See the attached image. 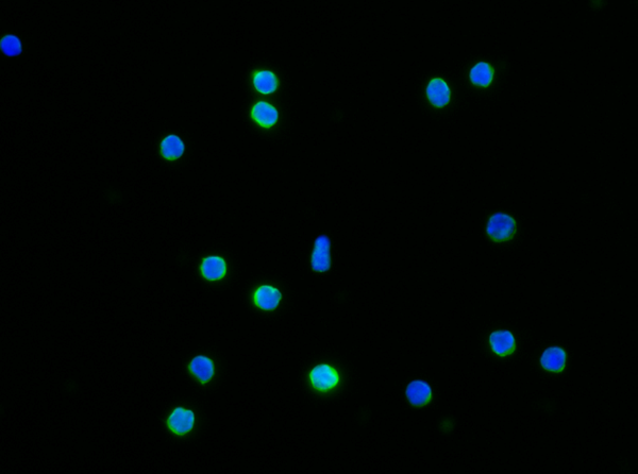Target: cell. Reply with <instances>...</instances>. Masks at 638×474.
<instances>
[{"label": "cell", "mask_w": 638, "mask_h": 474, "mask_svg": "<svg viewBox=\"0 0 638 474\" xmlns=\"http://www.w3.org/2000/svg\"><path fill=\"white\" fill-rule=\"evenodd\" d=\"M0 49L6 56H18L23 52L22 41L18 35L8 33L0 40Z\"/></svg>", "instance_id": "2e32d148"}, {"label": "cell", "mask_w": 638, "mask_h": 474, "mask_svg": "<svg viewBox=\"0 0 638 474\" xmlns=\"http://www.w3.org/2000/svg\"><path fill=\"white\" fill-rule=\"evenodd\" d=\"M495 75L496 69L493 64L487 61H479L469 71L468 79L475 88L487 90L493 84Z\"/></svg>", "instance_id": "30bf717a"}, {"label": "cell", "mask_w": 638, "mask_h": 474, "mask_svg": "<svg viewBox=\"0 0 638 474\" xmlns=\"http://www.w3.org/2000/svg\"><path fill=\"white\" fill-rule=\"evenodd\" d=\"M424 96L431 107L436 109H445L451 102L452 90L445 78L435 76L427 83Z\"/></svg>", "instance_id": "277c9868"}, {"label": "cell", "mask_w": 638, "mask_h": 474, "mask_svg": "<svg viewBox=\"0 0 638 474\" xmlns=\"http://www.w3.org/2000/svg\"><path fill=\"white\" fill-rule=\"evenodd\" d=\"M249 84L251 90L259 96L270 97L279 92L282 82L276 69L268 66H257L250 71Z\"/></svg>", "instance_id": "7a4b0ae2"}, {"label": "cell", "mask_w": 638, "mask_h": 474, "mask_svg": "<svg viewBox=\"0 0 638 474\" xmlns=\"http://www.w3.org/2000/svg\"><path fill=\"white\" fill-rule=\"evenodd\" d=\"M189 372L192 376L197 379L198 382L202 384H207L212 380L215 374V366L212 360L209 357L199 355L193 359L190 363Z\"/></svg>", "instance_id": "5bb4252c"}, {"label": "cell", "mask_w": 638, "mask_h": 474, "mask_svg": "<svg viewBox=\"0 0 638 474\" xmlns=\"http://www.w3.org/2000/svg\"><path fill=\"white\" fill-rule=\"evenodd\" d=\"M312 269L317 273H326L331 267V241L327 235H320L315 239L314 248L311 256Z\"/></svg>", "instance_id": "ba28073f"}, {"label": "cell", "mask_w": 638, "mask_h": 474, "mask_svg": "<svg viewBox=\"0 0 638 474\" xmlns=\"http://www.w3.org/2000/svg\"><path fill=\"white\" fill-rule=\"evenodd\" d=\"M281 299H282V294L280 290L270 285L260 286L253 294V302H255V307L263 311L276 309Z\"/></svg>", "instance_id": "7c38bea8"}, {"label": "cell", "mask_w": 638, "mask_h": 474, "mask_svg": "<svg viewBox=\"0 0 638 474\" xmlns=\"http://www.w3.org/2000/svg\"><path fill=\"white\" fill-rule=\"evenodd\" d=\"M405 396L414 408H424L432 401V387L426 381H412L405 389Z\"/></svg>", "instance_id": "8fae6325"}, {"label": "cell", "mask_w": 638, "mask_h": 474, "mask_svg": "<svg viewBox=\"0 0 638 474\" xmlns=\"http://www.w3.org/2000/svg\"><path fill=\"white\" fill-rule=\"evenodd\" d=\"M168 427L173 433L178 436L187 435L195 425V414L191 410L177 408L173 410L168 419Z\"/></svg>", "instance_id": "9c48e42d"}, {"label": "cell", "mask_w": 638, "mask_h": 474, "mask_svg": "<svg viewBox=\"0 0 638 474\" xmlns=\"http://www.w3.org/2000/svg\"><path fill=\"white\" fill-rule=\"evenodd\" d=\"M568 352L561 345H550L540 354V365L549 374H562L566 369Z\"/></svg>", "instance_id": "52a82bcc"}, {"label": "cell", "mask_w": 638, "mask_h": 474, "mask_svg": "<svg viewBox=\"0 0 638 474\" xmlns=\"http://www.w3.org/2000/svg\"><path fill=\"white\" fill-rule=\"evenodd\" d=\"M518 232L516 218L509 213L495 212L489 215L485 225V235L495 244L513 241Z\"/></svg>", "instance_id": "6da1fadb"}, {"label": "cell", "mask_w": 638, "mask_h": 474, "mask_svg": "<svg viewBox=\"0 0 638 474\" xmlns=\"http://www.w3.org/2000/svg\"><path fill=\"white\" fill-rule=\"evenodd\" d=\"M487 343L492 353L499 359L512 357L517 350L516 336L512 331L506 328L492 331L487 338Z\"/></svg>", "instance_id": "5b68a950"}, {"label": "cell", "mask_w": 638, "mask_h": 474, "mask_svg": "<svg viewBox=\"0 0 638 474\" xmlns=\"http://www.w3.org/2000/svg\"><path fill=\"white\" fill-rule=\"evenodd\" d=\"M249 117L257 127L270 130L280 121V109L269 99L257 98L251 103Z\"/></svg>", "instance_id": "3957f363"}, {"label": "cell", "mask_w": 638, "mask_h": 474, "mask_svg": "<svg viewBox=\"0 0 638 474\" xmlns=\"http://www.w3.org/2000/svg\"><path fill=\"white\" fill-rule=\"evenodd\" d=\"M308 378H310L313 389L320 393H328V391H332L339 385L340 380H341L339 372L328 364L315 366L311 370Z\"/></svg>", "instance_id": "8992f818"}, {"label": "cell", "mask_w": 638, "mask_h": 474, "mask_svg": "<svg viewBox=\"0 0 638 474\" xmlns=\"http://www.w3.org/2000/svg\"><path fill=\"white\" fill-rule=\"evenodd\" d=\"M200 271L202 277L208 281H219L227 273V263L221 256H208L202 260Z\"/></svg>", "instance_id": "4fadbf2b"}, {"label": "cell", "mask_w": 638, "mask_h": 474, "mask_svg": "<svg viewBox=\"0 0 638 474\" xmlns=\"http://www.w3.org/2000/svg\"><path fill=\"white\" fill-rule=\"evenodd\" d=\"M185 142L176 134H170L162 140L160 144V153L162 157L168 161H175L182 157L185 153Z\"/></svg>", "instance_id": "9a60e30c"}]
</instances>
